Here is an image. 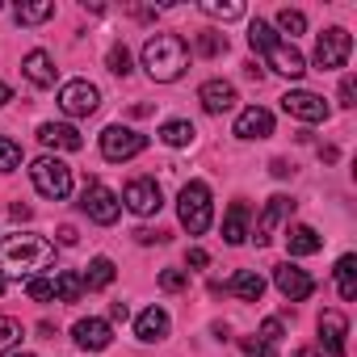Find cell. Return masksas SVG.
Listing matches in <instances>:
<instances>
[{
    "instance_id": "42",
    "label": "cell",
    "mask_w": 357,
    "mask_h": 357,
    "mask_svg": "<svg viewBox=\"0 0 357 357\" xmlns=\"http://www.w3.org/2000/svg\"><path fill=\"white\" fill-rule=\"evenodd\" d=\"M135 240H139V244H151V240H164V231H147V227H139Z\"/></svg>"
},
{
    "instance_id": "21",
    "label": "cell",
    "mask_w": 357,
    "mask_h": 357,
    "mask_svg": "<svg viewBox=\"0 0 357 357\" xmlns=\"http://www.w3.org/2000/svg\"><path fill=\"white\" fill-rule=\"evenodd\" d=\"M286 248H290V257H311V252H319V248H324V240H319V231H315V227L294 223V227L286 231Z\"/></svg>"
},
{
    "instance_id": "9",
    "label": "cell",
    "mask_w": 357,
    "mask_h": 357,
    "mask_svg": "<svg viewBox=\"0 0 357 357\" xmlns=\"http://www.w3.org/2000/svg\"><path fill=\"white\" fill-rule=\"evenodd\" d=\"M97 105H101V89L89 80H68L59 89V109L68 118H89V114H97Z\"/></svg>"
},
{
    "instance_id": "40",
    "label": "cell",
    "mask_w": 357,
    "mask_h": 357,
    "mask_svg": "<svg viewBox=\"0 0 357 357\" xmlns=\"http://www.w3.org/2000/svg\"><path fill=\"white\" fill-rule=\"evenodd\" d=\"M340 105H357V101H353V76L340 80Z\"/></svg>"
},
{
    "instance_id": "6",
    "label": "cell",
    "mask_w": 357,
    "mask_h": 357,
    "mask_svg": "<svg viewBox=\"0 0 357 357\" xmlns=\"http://www.w3.org/2000/svg\"><path fill=\"white\" fill-rule=\"evenodd\" d=\"M349 55H353V34H349V30L332 26V30L319 34V43H315V68H319V72H336V68H344Z\"/></svg>"
},
{
    "instance_id": "47",
    "label": "cell",
    "mask_w": 357,
    "mask_h": 357,
    "mask_svg": "<svg viewBox=\"0 0 357 357\" xmlns=\"http://www.w3.org/2000/svg\"><path fill=\"white\" fill-rule=\"evenodd\" d=\"M294 357H324V353H319V349H298Z\"/></svg>"
},
{
    "instance_id": "46",
    "label": "cell",
    "mask_w": 357,
    "mask_h": 357,
    "mask_svg": "<svg viewBox=\"0 0 357 357\" xmlns=\"http://www.w3.org/2000/svg\"><path fill=\"white\" fill-rule=\"evenodd\" d=\"M5 101H13V93H9V84H5V80H0V105H5Z\"/></svg>"
},
{
    "instance_id": "30",
    "label": "cell",
    "mask_w": 357,
    "mask_h": 357,
    "mask_svg": "<svg viewBox=\"0 0 357 357\" xmlns=\"http://www.w3.org/2000/svg\"><path fill=\"white\" fill-rule=\"evenodd\" d=\"M22 344V324L9 319V315H0V353H13Z\"/></svg>"
},
{
    "instance_id": "1",
    "label": "cell",
    "mask_w": 357,
    "mask_h": 357,
    "mask_svg": "<svg viewBox=\"0 0 357 357\" xmlns=\"http://www.w3.org/2000/svg\"><path fill=\"white\" fill-rule=\"evenodd\" d=\"M55 261V244L43 240V236H30V231H17V236H5L0 240V278H38L43 269H51Z\"/></svg>"
},
{
    "instance_id": "35",
    "label": "cell",
    "mask_w": 357,
    "mask_h": 357,
    "mask_svg": "<svg viewBox=\"0 0 357 357\" xmlns=\"http://www.w3.org/2000/svg\"><path fill=\"white\" fill-rule=\"evenodd\" d=\"M198 51H202V55H223V51H227V38H223V34H202V38H198Z\"/></svg>"
},
{
    "instance_id": "18",
    "label": "cell",
    "mask_w": 357,
    "mask_h": 357,
    "mask_svg": "<svg viewBox=\"0 0 357 357\" xmlns=\"http://www.w3.org/2000/svg\"><path fill=\"white\" fill-rule=\"evenodd\" d=\"M22 72H26V80H30L34 89H51L55 76H59V68H55V59H51L47 51H30V55L22 59Z\"/></svg>"
},
{
    "instance_id": "49",
    "label": "cell",
    "mask_w": 357,
    "mask_h": 357,
    "mask_svg": "<svg viewBox=\"0 0 357 357\" xmlns=\"http://www.w3.org/2000/svg\"><path fill=\"white\" fill-rule=\"evenodd\" d=\"M0 294H5V278H0Z\"/></svg>"
},
{
    "instance_id": "32",
    "label": "cell",
    "mask_w": 357,
    "mask_h": 357,
    "mask_svg": "<svg viewBox=\"0 0 357 357\" xmlns=\"http://www.w3.org/2000/svg\"><path fill=\"white\" fill-rule=\"evenodd\" d=\"M26 294H30L34 303H51V298H55V278H30V282H26Z\"/></svg>"
},
{
    "instance_id": "33",
    "label": "cell",
    "mask_w": 357,
    "mask_h": 357,
    "mask_svg": "<svg viewBox=\"0 0 357 357\" xmlns=\"http://www.w3.org/2000/svg\"><path fill=\"white\" fill-rule=\"evenodd\" d=\"M17 164H22V147H17L13 139L0 135V172H13Z\"/></svg>"
},
{
    "instance_id": "39",
    "label": "cell",
    "mask_w": 357,
    "mask_h": 357,
    "mask_svg": "<svg viewBox=\"0 0 357 357\" xmlns=\"http://www.w3.org/2000/svg\"><path fill=\"white\" fill-rule=\"evenodd\" d=\"M190 265H194V269H206V265H211V252H206V248H190Z\"/></svg>"
},
{
    "instance_id": "12",
    "label": "cell",
    "mask_w": 357,
    "mask_h": 357,
    "mask_svg": "<svg viewBox=\"0 0 357 357\" xmlns=\"http://www.w3.org/2000/svg\"><path fill=\"white\" fill-rule=\"evenodd\" d=\"M315 328H319V349H324L328 357H344V353H349V344H344V336H349V319H344L340 311H324Z\"/></svg>"
},
{
    "instance_id": "24",
    "label": "cell",
    "mask_w": 357,
    "mask_h": 357,
    "mask_svg": "<svg viewBox=\"0 0 357 357\" xmlns=\"http://www.w3.org/2000/svg\"><path fill=\"white\" fill-rule=\"evenodd\" d=\"M336 290H340L344 303L357 298V257H353V252H344V257L336 261Z\"/></svg>"
},
{
    "instance_id": "8",
    "label": "cell",
    "mask_w": 357,
    "mask_h": 357,
    "mask_svg": "<svg viewBox=\"0 0 357 357\" xmlns=\"http://www.w3.org/2000/svg\"><path fill=\"white\" fill-rule=\"evenodd\" d=\"M80 211H84L93 223L109 227V223H118L122 202H118V194H114V190H105L101 181H89V185H84V194H80Z\"/></svg>"
},
{
    "instance_id": "4",
    "label": "cell",
    "mask_w": 357,
    "mask_h": 357,
    "mask_svg": "<svg viewBox=\"0 0 357 357\" xmlns=\"http://www.w3.org/2000/svg\"><path fill=\"white\" fill-rule=\"evenodd\" d=\"M30 181H34V190H38L43 198L63 202V198L72 194V168H68L59 155H43V160L30 164Z\"/></svg>"
},
{
    "instance_id": "5",
    "label": "cell",
    "mask_w": 357,
    "mask_h": 357,
    "mask_svg": "<svg viewBox=\"0 0 357 357\" xmlns=\"http://www.w3.org/2000/svg\"><path fill=\"white\" fill-rule=\"evenodd\" d=\"M176 215H181V227H185L190 236H202V231L211 227V215H215V206H211V190H206L202 181H190V185L181 190Z\"/></svg>"
},
{
    "instance_id": "10",
    "label": "cell",
    "mask_w": 357,
    "mask_h": 357,
    "mask_svg": "<svg viewBox=\"0 0 357 357\" xmlns=\"http://www.w3.org/2000/svg\"><path fill=\"white\" fill-rule=\"evenodd\" d=\"M282 109H286L290 118H298V122H324V118H328V101H324L319 93H307V89L286 93V97H282Z\"/></svg>"
},
{
    "instance_id": "27",
    "label": "cell",
    "mask_w": 357,
    "mask_h": 357,
    "mask_svg": "<svg viewBox=\"0 0 357 357\" xmlns=\"http://www.w3.org/2000/svg\"><path fill=\"white\" fill-rule=\"evenodd\" d=\"M80 294H84V278H80L76 269H63V273L55 278V298H59V303H80Z\"/></svg>"
},
{
    "instance_id": "34",
    "label": "cell",
    "mask_w": 357,
    "mask_h": 357,
    "mask_svg": "<svg viewBox=\"0 0 357 357\" xmlns=\"http://www.w3.org/2000/svg\"><path fill=\"white\" fill-rule=\"evenodd\" d=\"M109 72H114V76H130V51H126L122 43L109 47Z\"/></svg>"
},
{
    "instance_id": "11",
    "label": "cell",
    "mask_w": 357,
    "mask_h": 357,
    "mask_svg": "<svg viewBox=\"0 0 357 357\" xmlns=\"http://www.w3.org/2000/svg\"><path fill=\"white\" fill-rule=\"evenodd\" d=\"M273 286L282 290V298H290V303H303V298H311V290H315V282H311V273L307 269H298V265H278L273 269Z\"/></svg>"
},
{
    "instance_id": "2",
    "label": "cell",
    "mask_w": 357,
    "mask_h": 357,
    "mask_svg": "<svg viewBox=\"0 0 357 357\" xmlns=\"http://www.w3.org/2000/svg\"><path fill=\"white\" fill-rule=\"evenodd\" d=\"M248 43H252V51H261V55H265V63H269L278 76L303 80V72H307V59H303V51H298L294 43L278 38V30H273L269 22L252 17V26H248Z\"/></svg>"
},
{
    "instance_id": "23",
    "label": "cell",
    "mask_w": 357,
    "mask_h": 357,
    "mask_svg": "<svg viewBox=\"0 0 357 357\" xmlns=\"http://www.w3.org/2000/svg\"><path fill=\"white\" fill-rule=\"evenodd\" d=\"M223 240L227 244H244L248 240V202H231V211L223 219Z\"/></svg>"
},
{
    "instance_id": "44",
    "label": "cell",
    "mask_w": 357,
    "mask_h": 357,
    "mask_svg": "<svg viewBox=\"0 0 357 357\" xmlns=\"http://www.w3.org/2000/svg\"><path fill=\"white\" fill-rule=\"evenodd\" d=\"M9 215H13L17 223H26V219H30V206H22V202H13V211H9Z\"/></svg>"
},
{
    "instance_id": "36",
    "label": "cell",
    "mask_w": 357,
    "mask_h": 357,
    "mask_svg": "<svg viewBox=\"0 0 357 357\" xmlns=\"http://www.w3.org/2000/svg\"><path fill=\"white\" fill-rule=\"evenodd\" d=\"M257 340H265V344H273V349H278V340H282V319H278V315H269V319L261 324V336H257Z\"/></svg>"
},
{
    "instance_id": "45",
    "label": "cell",
    "mask_w": 357,
    "mask_h": 357,
    "mask_svg": "<svg viewBox=\"0 0 357 357\" xmlns=\"http://www.w3.org/2000/svg\"><path fill=\"white\" fill-rule=\"evenodd\" d=\"M290 172H294V168H290L286 160H273V176H290Z\"/></svg>"
},
{
    "instance_id": "48",
    "label": "cell",
    "mask_w": 357,
    "mask_h": 357,
    "mask_svg": "<svg viewBox=\"0 0 357 357\" xmlns=\"http://www.w3.org/2000/svg\"><path fill=\"white\" fill-rule=\"evenodd\" d=\"M9 357H34V353H9Z\"/></svg>"
},
{
    "instance_id": "31",
    "label": "cell",
    "mask_w": 357,
    "mask_h": 357,
    "mask_svg": "<svg viewBox=\"0 0 357 357\" xmlns=\"http://www.w3.org/2000/svg\"><path fill=\"white\" fill-rule=\"evenodd\" d=\"M278 30L290 34V38H298V34L307 30V17H303L298 9H282V13H278Z\"/></svg>"
},
{
    "instance_id": "22",
    "label": "cell",
    "mask_w": 357,
    "mask_h": 357,
    "mask_svg": "<svg viewBox=\"0 0 357 357\" xmlns=\"http://www.w3.org/2000/svg\"><path fill=\"white\" fill-rule=\"evenodd\" d=\"M227 290H231L236 298H244V303H261V294H265V278H261L257 269H240V273L227 282Z\"/></svg>"
},
{
    "instance_id": "17",
    "label": "cell",
    "mask_w": 357,
    "mask_h": 357,
    "mask_svg": "<svg viewBox=\"0 0 357 357\" xmlns=\"http://www.w3.org/2000/svg\"><path fill=\"white\" fill-rule=\"evenodd\" d=\"M273 135V114L261 109V105H248L240 118H236V139H269Z\"/></svg>"
},
{
    "instance_id": "38",
    "label": "cell",
    "mask_w": 357,
    "mask_h": 357,
    "mask_svg": "<svg viewBox=\"0 0 357 357\" xmlns=\"http://www.w3.org/2000/svg\"><path fill=\"white\" fill-rule=\"evenodd\" d=\"M244 353H248V357H278V349L265 344V340H244Z\"/></svg>"
},
{
    "instance_id": "26",
    "label": "cell",
    "mask_w": 357,
    "mask_h": 357,
    "mask_svg": "<svg viewBox=\"0 0 357 357\" xmlns=\"http://www.w3.org/2000/svg\"><path fill=\"white\" fill-rule=\"evenodd\" d=\"M194 122H185V118H172V122H164L160 126V139L168 143V147H185V143H194Z\"/></svg>"
},
{
    "instance_id": "19",
    "label": "cell",
    "mask_w": 357,
    "mask_h": 357,
    "mask_svg": "<svg viewBox=\"0 0 357 357\" xmlns=\"http://www.w3.org/2000/svg\"><path fill=\"white\" fill-rule=\"evenodd\" d=\"M38 139H43V147H59V151H80L84 147L80 130L68 126V122H43L38 126Z\"/></svg>"
},
{
    "instance_id": "29",
    "label": "cell",
    "mask_w": 357,
    "mask_h": 357,
    "mask_svg": "<svg viewBox=\"0 0 357 357\" xmlns=\"http://www.w3.org/2000/svg\"><path fill=\"white\" fill-rule=\"evenodd\" d=\"M13 17H17V26H38V22H51V17H55V5H51V0H38V5H22Z\"/></svg>"
},
{
    "instance_id": "15",
    "label": "cell",
    "mask_w": 357,
    "mask_h": 357,
    "mask_svg": "<svg viewBox=\"0 0 357 357\" xmlns=\"http://www.w3.org/2000/svg\"><path fill=\"white\" fill-rule=\"evenodd\" d=\"M72 340H76L80 349H89V353H101V349H109L114 332H109V324H105V319H76Z\"/></svg>"
},
{
    "instance_id": "7",
    "label": "cell",
    "mask_w": 357,
    "mask_h": 357,
    "mask_svg": "<svg viewBox=\"0 0 357 357\" xmlns=\"http://www.w3.org/2000/svg\"><path fill=\"white\" fill-rule=\"evenodd\" d=\"M143 147H147V135H139V130H130V126H118V122H114V126L101 130V155L114 160V164L135 160Z\"/></svg>"
},
{
    "instance_id": "37",
    "label": "cell",
    "mask_w": 357,
    "mask_h": 357,
    "mask_svg": "<svg viewBox=\"0 0 357 357\" xmlns=\"http://www.w3.org/2000/svg\"><path fill=\"white\" fill-rule=\"evenodd\" d=\"M160 286H164V290H181V286H185V269H164V273H160Z\"/></svg>"
},
{
    "instance_id": "14",
    "label": "cell",
    "mask_w": 357,
    "mask_h": 357,
    "mask_svg": "<svg viewBox=\"0 0 357 357\" xmlns=\"http://www.w3.org/2000/svg\"><path fill=\"white\" fill-rule=\"evenodd\" d=\"M290 215H294V202H290L286 194L269 198V202H265V211H261V219H257V244H269V240H273V231H278Z\"/></svg>"
},
{
    "instance_id": "16",
    "label": "cell",
    "mask_w": 357,
    "mask_h": 357,
    "mask_svg": "<svg viewBox=\"0 0 357 357\" xmlns=\"http://www.w3.org/2000/svg\"><path fill=\"white\" fill-rule=\"evenodd\" d=\"M198 101H202L206 114H227V109H236V84H227V80H206V84L198 89Z\"/></svg>"
},
{
    "instance_id": "20",
    "label": "cell",
    "mask_w": 357,
    "mask_h": 357,
    "mask_svg": "<svg viewBox=\"0 0 357 357\" xmlns=\"http://www.w3.org/2000/svg\"><path fill=\"white\" fill-rule=\"evenodd\" d=\"M135 336H139L143 344L164 340V336H168V311H164V307H147V311L135 319Z\"/></svg>"
},
{
    "instance_id": "13",
    "label": "cell",
    "mask_w": 357,
    "mask_h": 357,
    "mask_svg": "<svg viewBox=\"0 0 357 357\" xmlns=\"http://www.w3.org/2000/svg\"><path fill=\"white\" fill-rule=\"evenodd\" d=\"M122 202L135 211V215H155L160 206H164V198H160V185L151 181V176H135V181L126 185V194H122Z\"/></svg>"
},
{
    "instance_id": "41",
    "label": "cell",
    "mask_w": 357,
    "mask_h": 357,
    "mask_svg": "<svg viewBox=\"0 0 357 357\" xmlns=\"http://www.w3.org/2000/svg\"><path fill=\"white\" fill-rule=\"evenodd\" d=\"M76 240H80V236H76V227H59V244H63V248H72Z\"/></svg>"
},
{
    "instance_id": "43",
    "label": "cell",
    "mask_w": 357,
    "mask_h": 357,
    "mask_svg": "<svg viewBox=\"0 0 357 357\" xmlns=\"http://www.w3.org/2000/svg\"><path fill=\"white\" fill-rule=\"evenodd\" d=\"M109 319H118V324L130 319V307H126V303H114V307H109Z\"/></svg>"
},
{
    "instance_id": "3",
    "label": "cell",
    "mask_w": 357,
    "mask_h": 357,
    "mask_svg": "<svg viewBox=\"0 0 357 357\" xmlns=\"http://www.w3.org/2000/svg\"><path fill=\"white\" fill-rule=\"evenodd\" d=\"M143 68H147L151 80L172 84L176 76L190 68V47H185V38H181V34H151V38L143 43Z\"/></svg>"
},
{
    "instance_id": "25",
    "label": "cell",
    "mask_w": 357,
    "mask_h": 357,
    "mask_svg": "<svg viewBox=\"0 0 357 357\" xmlns=\"http://www.w3.org/2000/svg\"><path fill=\"white\" fill-rule=\"evenodd\" d=\"M80 278H84V290H105V286L118 278V269H114L109 257H93V261H89V273H80Z\"/></svg>"
},
{
    "instance_id": "28",
    "label": "cell",
    "mask_w": 357,
    "mask_h": 357,
    "mask_svg": "<svg viewBox=\"0 0 357 357\" xmlns=\"http://www.w3.org/2000/svg\"><path fill=\"white\" fill-rule=\"evenodd\" d=\"M202 13L215 22H236V17H244V5L240 0H202Z\"/></svg>"
}]
</instances>
